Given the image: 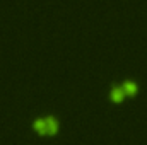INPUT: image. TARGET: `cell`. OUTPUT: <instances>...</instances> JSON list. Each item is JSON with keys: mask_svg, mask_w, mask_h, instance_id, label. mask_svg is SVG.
<instances>
[{"mask_svg": "<svg viewBox=\"0 0 147 145\" xmlns=\"http://www.w3.org/2000/svg\"><path fill=\"white\" fill-rule=\"evenodd\" d=\"M123 97H125V91H123L121 87H113V89H111L110 99L113 101V103H121Z\"/></svg>", "mask_w": 147, "mask_h": 145, "instance_id": "cell-2", "label": "cell"}, {"mask_svg": "<svg viewBox=\"0 0 147 145\" xmlns=\"http://www.w3.org/2000/svg\"><path fill=\"white\" fill-rule=\"evenodd\" d=\"M33 128L38 135H43V137H55L58 133V128H60V123L55 116H45V118H38L33 123Z\"/></svg>", "mask_w": 147, "mask_h": 145, "instance_id": "cell-1", "label": "cell"}]
</instances>
